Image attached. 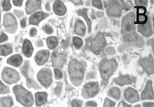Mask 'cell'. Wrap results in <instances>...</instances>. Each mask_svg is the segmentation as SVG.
<instances>
[{
  "label": "cell",
  "instance_id": "6da1fadb",
  "mask_svg": "<svg viewBox=\"0 0 154 107\" xmlns=\"http://www.w3.org/2000/svg\"><path fill=\"white\" fill-rule=\"evenodd\" d=\"M135 16L134 13L126 15L122 22V35L125 41L131 43L136 46L141 47L144 44L143 39L138 36L135 30Z\"/></svg>",
  "mask_w": 154,
  "mask_h": 107
},
{
  "label": "cell",
  "instance_id": "7a4b0ae2",
  "mask_svg": "<svg viewBox=\"0 0 154 107\" xmlns=\"http://www.w3.org/2000/svg\"><path fill=\"white\" fill-rule=\"evenodd\" d=\"M69 73L73 84L79 85L83 79L84 66L77 60H72L69 64Z\"/></svg>",
  "mask_w": 154,
  "mask_h": 107
},
{
  "label": "cell",
  "instance_id": "3957f363",
  "mask_svg": "<svg viewBox=\"0 0 154 107\" xmlns=\"http://www.w3.org/2000/svg\"><path fill=\"white\" fill-rule=\"evenodd\" d=\"M13 92L18 102L25 107H31L33 104V98L30 92L21 85H16L13 88Z\"/></svg>",
  "mask_w": 154,
  "mask_h": 107
},
{
  "label": "cell",
  "instance_id": "277c9868",
  "mask_svg": "<svg viewBox=\"0 0 154 107\" xmlns=\"http://www.w3.org/2000/svg\"><path fill=\"white\" fill-rule=\"evenodd\" d=\"M117 68V63L115 59H105L100 65V70L103 78V84H106L110 77Z\"/></svg>",
  "mask_w": 154,
  "mask_h": 107
},
{
  "label": "cell",
  "instance_id": "5b68a950",
  "mask_svg": "<svg viewBox=\"0 0 154 107\" xmlns=\"http://www.w3.org/2000/svg\"><path fill=\"white\" fill-rule=\"evenodd\" d=\"M107 9V14L109 16L113 17H119L121 15L122 11L127 8L128 6L125 4V1H109Z\"/></svg>",
  "mask_w": 154,
  "mask_h": 107
},
{
  "label": "cell",
  "instance_id": "8992f818",
  "mask_svg": "<svg viewBox=\"0 0 154 107\" xmlns=\"http://www.w3.org/2000/svg\"><path fill=\"white\" fill-rule=\"evenodd\" d=\"M2 77L3 80L8 84L15 83L20 79L19 75L17 72L9 68L4 69L2 73Z\"/></svg>",
  "mask_w": 154,
  "mask_h": 107
},
{
  "label": "cell",
  "instance_id": "52a82bcc",
  "mask_svg": "<svg viewBox=\"0 0 154 107\" xmlns=\"http://www.w3.org/2000/svg\"><path fill=\"white\" fill-rule=\"evenodd\" d=\"M38 81L45 87H49L52 82V72L49 69H43L38 75Z\"/></svg>",
  "mask_w": 154,
  "mask_h": 107
},
{
  "label": "cell",
  "instance_id": "ba28073f",
  "mask_svg": "<svg viewBox=\"0 0 154 107\" xmlns=\"http://www.w3.org/2000/svg\"><path fill=\"white\" fill-rule=\"evenodd\" d=\"M105 45L106 40L104 36L101 33H98L95 39L91 42V48L95 54H98L101 53Z\"/></svg>",
  "mask_w": 154,
  "mask_h": 107
},
{
  "label": "cell",
  "instance_id": "9c48e42d",
  "mask_svg": "<svg viewBox=\"0 0 154 107\" xmlns=\"http://www.w3.org/2000/svg\"><path fill=\"white\" fill-rule=\"evenodd\" d=\"M139 63L143 69L149 75L154 73V61L151 57L140 60Z\"/></svg>",
  "mask_w": 154,
  "mask_h": 107
},
{
  "label": "cell",
  "instance_id": "30bf717a",
  "mask_svg": "<svg viewBox=\"0 0 154 107\" xmlns=\"http://www.w3.org/2000/svg\"><path fill=\"white\" fill-rule=\"evenodd\" d=\"M142 99H154V91L152 89V82L151 81L147 82L146 85L145 89L142 93L141 95Z\"/></svg>",
  "mask_w": 154,
  "mask_h": 107
},
{
  "label": "cell",
  "instance_id": "8fae6325",
  "mask_svg": "<svg viewBox=\"0 0 154 107\" xmlns=\"http://www.w3.org/2000/svg\"><path fill=\"white\" fill-rule=\"evenodd\" d=\"M49 52L46 50H40L37 53L35 56V61L38 65H44L48 60L49 57Z\"/></svg>",
  "mask_w": 154,
  "mask_h": 107
},
{
  "label": "cell",
  "instance_id": "7c38bea8",
  "mask_svg": "<svg viewBox=\"0 0 154 107\" xmlns=\"http://www.w3.org/2000/svg\"><path fill=\"white\" fill-rule=\"evenodd\" d=\"M84 89L89 97H93L98 92V84L97 82H90L84 86Z\"/></svg>",
  "mask_w": 154,
  "mask_h": 107
},
{
  "label": "cell",
  "instance_id": "4fadbf2b",
  "mask_svg": "<svg viewBox=\"0 0 154 107\" xmlns=\"http://www.w3.org/2000/svg\"><path fill=\"white\" fill-rule=\"evenodd\" d=\"M125 98L130 102H135L139 101V95L135 89L129 88L125 91Z\"/></svg>",
  "mask_w": 154,
  "mask_h": 107
},
{
  "label": "cell",
  "instance_id": "5bb4252c",
  "mask_svg": "<svg viewBox=\"0 0 154 107\" xmlns=\"http://www.w3.org/2000/svg\"><path fill=\"white\" fill-rule=\"evenodd\" d=\"M65 56L63 54L54 52L52 56V62L54 66L61 67L65 62Z\"/></svg>",
  "mask_w": 154,
  "mask_h": 107
},
{
  "label": "cell",
  "instance_id": "9a60e30c",
  "mask_svg": "<svg viewBox=\"0 0 154 107\" xmlns=\"http://www.w3.org/2000/svg\"><path fill=\"white\" fill-rule=\"evenodd\" d=\"M138 30L142 35L146 37H149L153 35L151 24L149 21H147L145 24L140 25L138 27Z\"/></svg>",
  "mask_w": 154,
  "mask_h": 107
},
{
  "label": "cell",
  "instance_id": "2e32d148",
  "mask_svg": "<svg viewBox=\"0 0 154 107\" xmlns=\"http://www.w3.org/2000/svg\"><path fill=\"white\" fill-rule=\"evenodd\" d=\"M48 16V14H46L43 12H37L31 16L29 22L30 24L38 25V23L43 20V19L46 18Z\"/></svg>",
  "mask_w": 154,
  "mask_h": 107
},
{
  "label": "cell",
  "instance_id": "e0dca14e",
  "mask_svg": "<svg viewBox=\"0 0 154 107\" xmlns=\"http://www.w3.org/2000/svg\"><path fill=\"white\" fill-rule=\"evenodd\" d=\"M41 5L40 1H27L26 5V10L27 14H31L33 11L40 8Z\"/></svg>",
  "mask_w": 154,
  "mask_h": 107
},
{
  "label": "cell",
  "instance_id": "ac0fdd59",
  "mask_svg": "<svg viewBox=\"0 0 154 107\" xmlns=\"http://www.w3.org/2000/svg\"><path fill=\"white\" fill-rule=\"evenodd\" d=\"M54 11L58 16H63L66 12V8L60 1H56L54 4Z\"/></svg>",
  "mask_w": 154,
  "mask_h": 107
},
{
  "label": "cell",
  "instance_id": "d6986e66",
  "mask_svg": "<svg viewBox=\"0 0 154 107\" xmlns=\"http://www.w3.org/2000/svg\"><path fill=\"white\" fill-rule=\"evenodd\" d=\"M134 78L130 76H121L115 79L116 84L123 86L127 84H131L134 82Z\"/></svg>",
  "mask_w": 154,
  "mask_h": 107
},
{
  "label": "cell",
  "instance_id": "ffe728a7",
  "mask_svg": "<svg viewBox=\"0 0 154 107\" xmlns=\"http://www.w3.org/2000/svg\"><path fill=\"white\" fill-rule=\"evenodd\" d=\"M23 52L26 57H30L32 56L33 52V47L32 46L31 42L29 40H24L23 47Z\"/></svg>",
  "mask_w": 154,
  "mask_h": 107
},
{
  "label": "cell",
  "instance_id": "44dd1931",
  "mask_svg": "<svg viewBox=\"0 0 154 107\" xmlns=\"http://www.w3.org/2000/svg\"><path fill=\"white\" fill-rule=\"evenodd\" d=\"M29 64L27 62H25L24 65L21 69V72L24 76L26 77L27 79V86L28 87H31V86H34L36 85L35 82H33V81L29 78Z\"/></svg>",
  "mask_w": 154,
  "mask_h": 107
},
{
  "label": "cell",
  "instance_id": "7402d4cb",
  "mask_svg": "<svg viewBox=\"0 0 154 107\" xmlns=\"http://www.w3.org/2000/svg\"><path fill=\"white\" fill-rule=\"evenodd\" d=\"M23 59L21 56L19 54H15L10 57L7 60V63L13 66L19 67L20 65L22 63Z\"/></svg>",
  "mask_w": 154,
  "mask_h": 107
},
{
  "label": "cell",
  "instance_id": "603a6c76",
  "mask_svg": "<svg viewBox=\"0 0 154 107\" xmlns=\"http://www.w3.org/2000/svg\"><path fill=\"white\" fill-rule=\"evenodd\" d=\"M35 98L36 105L40 107L46 102L48 94L46 92H37L35 94Z\"/></svg>",
  "mask_w": 154,
  "mask_h": 107
},
{
  "label": "cell",
  "instance_id": "cb8c5ba5",
  "mask_svg": "<svg viewBox=\"0 0 154 107\" xmlns=\"http://www.w3.org/2000/svg\"><path fill=\"white\" fill-rule=\"evenodd\" d=\"M4 26L7 27H11L15 25H16V18L11 14H6L4 16Z\"/></svg>",
  "mask_w": 154,
  "mask_h": 107
},
{
  "label": "cell",
  "instance_id": "d4e9b609",
  "mask_svg": "<svg viewBox=\"0 0 154 107\" xmlns=\"http://www.w3.org/2000/svg\"><path fill=\"white\" fill-rule=\"evenodd\" d=\"M86 29L84 23L81 20H78L75 23V33L80 36L84 35L85 33Z\"/></svg>",
  "mask_w": 154,
  "mask_h": 107
},
{
  "label": "cell",
  "instance_id": "484cf974",
  "mask_svg": "<svg viewBox=\"0 0 154 107\" xmlns=\"http://www.w3.org/2000/svg\"><path fill=\"white\" fill-rule=\"evenodd\" d=\"M13 52V48L11 44H7L0 46V55L7 56L11 54Z\"/></svg>",
  "mask_w": 154,
  "mask_h": 107
},
{
  "label": "cell",
  "instance_id": "4316f807",
  "mask_svg": "<svg viewBox=\"0 0 154 107\" xmlns=\"http://www.w3.org/2000/svg\"><path fill=\"white\" fill-rule=\"evenodd\" d=\"M77 13L80 15L81 16L83 17L85 20H86L88 26V31L89 32H91V20H90V18L88 17L87 16V9H82V10H79L78 11H77Z\"/></svg>",
  "mask_w": 154,
  "mask_h": 107
},
{
  "label": "cell",
  "instance_id": "83f0119b",
  "mask_svg": "<svg viewBox=\"0 0 154 107\" xmlns=\"http://www.w3.org/2000/svg\"><path fill=\"white\" fill-rule=\"evenodd\" d=\"M46 42H47L48 46L50 49H55L58 46V40L55 37H48L47 38Z\"/></svg>",
  "mask_w": 154,
  "mask_h": 107
},
{
  "label": "cell",
  "instance_id": "f1b7e54d",
  "mask_svg": "<svg viewBox=\"0 0 154 107\" xmlns=\"http://www.w3.org/2000/svg\"><path fill=\"white\" fill-rule=\"evenodd\" d=\"M109 95L116 99H119L120 98V90L117 88H112L109 91Z\"/></svg>",
  "mask_w": 154,
  "mask_h": 107
},
{
  "label": "cell",
  "instance_id": "f546056e",
  "mask_svg": "<svg viewBox=\"0 0 154 107\" xmlns=\"http://www.w3.org/2000/svg\"><path fill=\"white\" fill-rule=\"evenodd\" d=\"M2 107H11L13 105V99L10 96L3 98L1 99Z\"/></svg>",
  "mask_w": 154,
  "mask_h": 107
},
{
  "label": "cell",
  "instance_id": "4dcf8cb0",
  "mask_svg": "<svg viewBox=\"0 0 154 107\" xmlns=\"http://www.w3.org/2000/svg\"><path fill=\"white\" fill-rule=\"evenodd\" d=\"M147 21H148V17L146 14H137V20L135 24L143 25L146 24Z\"/></svg>",
  "mask_w": 154,
  "mask_h": 107
},
{
  "label": "cell",
  "instance_id": "1f68e13d",
  "mask_svg": "<svg viewBox=\"0 0 154 107\" xmlns=\"http://www.w3.org/2000/svg\"><path fill=\"white\" fill-rule=\"evenodd\" d=\"M73 43L75 47L77 48V49H80L83 45V41L82 39L78 37H74L73 38Z\"/></svg>",
  "mask_w": 154,
  "mask_h": 107
},
{
  "label": "cell",
  "instance_id": "d6a6232c",
  "mask_svg": "<svg viewBox=\"0 0 154 107\" xmlns=\"http://www.w3.org/2000/svg\"><path fill=\"white\" fill-rule=\"evenodd\" d=\"M3 9L4 11H9L11 8L10 1H3Z\"/></svg>",
  "mask_w": 154,
  "mask_h": 107
},
{
  "label": "cell",
  "instance_id": "836d02e7",
  "mask_svg": "<svg viewBox=\"0 0 154 107\" xmlns=\"http://www.w3.org/2000/svg\"><path fill=\"white\" fill-rule=\"evenodd\" d=\"M115 102L109 99H106L104 104V107H115Z\"/></svg>",
  "mask_w": 154,
  "mask_h": 107
},
{
  "label": "cell",
  "instance_id": "e575fe53",
  "mask_svg": "<svg viewBox=\"0 0 154 107\" xmlns=\"http://www.w3.org/2000/svg\"><path fill=\"white\" fill-rule=\"evenodd\" d=\"M9 90L8 88L5 86L0 81V93H8Z\"/></svg>",
  "mask_w": 154,
  "mask_h": 107
},
{
  "label": "cell",
  "instance_id": "d590c367",
  "mask_svg": "<svg viewBox=\"0 0 154 107\" xmlns=\"http://www.w3.org/2000/svg\"><path fill=\"white\" fill-rule=\"evenodd\" d=\"M82 104V101L77 100V99H74L71 102L72 107H81Z\"/></svg>",
  "mask_w": 154,
  "mask_h": 107
},
{
  "label": "cell",
  "instance_id": "8d00e7d4",
  "mask_svg": "<svg viewBox=\"0 0 154 107\" xmlns=\"http://www.w3.org/2000/svg\"><path fill=\"white\" fill-rule=\"evenodd\" d=\"M146 12V10L144 7H138L137 8V14H145Z\"/></svg>",
  "mask_w": 154,
  "mask_h": 107
},
{
  "label": "cell",
  "instance_id": "74e56055",
  "mask_svg": "<svg viewBox=\"0 0 154 107\" xmlns=\"http://www.w3.org/2000/svg\"><path fill=\"white\" fill-rule=\"evenodd\" d=\"M43 30L48 34L49 35H51L53 33V29L49 26L48 25H45L43 27Z\"/></svg>",
  "mask_w": 154,
  "mask_h": 107
},
{
  "label": "cell",
  "instance_id": "f35d334b",
  "mask_svg": "<svg viewBox=\"0 0 154 107\" xmlns=\"http://www.w3.org/2000/svg\"><path fill=\"white\" fill-rule=\"evenodd\" d=\"M136 5H138L139 7H144L148 5V1H135Z\"/></svg>",
  "mask_w": 154,
  "mask_h": 107
},
{
  "label": "cell",
  "instance_id": "ab89813d",
  "mask_svg": "<svg viewBox=\"0 0 154 107\" xmlns=\"http://www.w3.org/2000/svg\"><path fill=\"white\" fill-rule=\"evenodd\" d=\"M93 5L97 8L103 9V5L101 1H93Z\"/></svg>",
  "mask_w": 154,
  "mask_h": 107
},
{
  "label": "cell",
  "instance_id": "60d3db41",
  "mask_svg": "<svg viewBox=\"0 0 154 107\" xmlns=\"http://www.w3.org/2000/svg\"><path fill=\"white\" fill-rule=\"evenodd\" d=\"M54 72H55V78H56L57 79H61L62 78V73L59 69H55Z\"/></svg>",
  "mask_w": 154,
  "mask_h": 107
},
{
  "label": "cell",
  "instance_id": "b9f144b4",
  "mask_svg": "<svg viewBox=\"0 0 154 107\" xmlns=\"http://www.w3.org/2000/svg\"><path fill=\"white\" fill-rule=\"evenodd\" d=\"M97 104L96 102L94 101H89L86 103L85 107H97Z\"/></svg>",
  "mask_w": 154,
  "mask_h": 107
},
{
  "label": "cell",
  "instance_id": "7bdbcfd3",
  "mask_svg": "<svg viewBox=\"0 0 154 107\" xmlns=\"http://www.w3.org/2000/svg\"><path fill=\"white\" fill-rule=\"evenodd\" d=\"M8 39V37L7 36L4 34V33H2L1 34V35L0 36V43H2L6 40H7Z\"/></svg>",
  "mask_w": 154,
  "mask_h": 107
},
{
  "label": "cell",
  "instance_id": "ee69618b",
  "mask_svg": "<svg viewBox=\"0 0 154 107\" xmlns=\"http://www.w3.org/2000/svg\"><path fill=\"white\" fill-rule=\"evenodd\" d=\"M106 53L109 54H115V50L114 48L110 47L106 49Z\"/></svg>",
  "mask_w": 154,
  "mask_h": 107
},
{
  "label": "cell",
  "instance_id": "f6af8a7d",
  "mask_svg": "<svg viewBox=\"0 0 154 107\" xmlns=\"http://www.w3.org/2000/svg\"><path fill=\"white\" fill-rule=\"evenodd\" d=\"M13 4L14 5L16 6H18V7H20L23 4V1H17V0H14L13 1Z\"/></svg>",
  "mask_w": 154,
  "mask_h": 107
},
{
  "label": "cell",
  "instance_id": "bcb514c9",
  "mask_svg": "<svg viewBox=\"0 0 154 107\" xmlns=\"http://www.w3.org/2000/svg\"><path fill=\"white\" fill-rule=\"evenodd\" d=\"M118 107H131V105L127 104L126 103H125L124 101H122L120 102V104H119Z\"/></svg>",
  "mask_w": 154,
  "mask_h": 107
},
{
  "label": "cell",
  "instance_id": "7dc6e473",
  "mask_svg": "<svg viewBox=\"0 0 154 107\" xmlns=\"http://www.w3.org/2000/svg\"><path fill=\"white\" fill-rule=\"evenodd\" d=\"M37 33V30L35 28H32L30 32V35L31 36H35Z\"/></svg>",
  "mask_w": 154,
  "mask_h": 107
},
{
  "label": "cell",
  "instance_id": "c3c4849f",
  "mask_svg": "<svg viewBox=\"0 0 154 107\" xmlns=\"http://www.w3.org/2000/svg\"><path fill=\"white\" fill-rule=\"evenodd\" d=\"M21 23V27L24 28V27H26V18H23V19L21 21V23Z\"/></svg>",
  "mask_w": 154,
  "mask_h": 107
},
{
  "label": "cell",
  "instance_id": "681fc988",
  "mask_svg": "<svg viewBox=\"0 0 154 107\" xmlns=\"http://www.w3.org/2000/svg\"><path fill=\"white\" fill-rule=\"evenodd\" d=\"M143 107H154L153 102H146L143 104Z\"/></svg>",
  "mask_w": 154,
  "mask_h": 107
},
{
  "label": "cell",
  "instance_id": "f907efd6",
  "mask_svg": "<svg viewBox=\"0 0 154 107\" xmlns=\"http://www.w3.org/2000/svg\"><path fill=\"white\" fill-rule=\"evenodd\" d=\"M104 15V13L103 12H97L96 16L97 17H101Z\"/></svg>",
  "mask_w": 154,
  "mask_h": 107
},
{
  "label": "cell",
  "instance_id": "816d5d0a",
  "mask_svg": "<svg viewBox=\"0 0 154 107\" xmlns=\"http://www.w3.org/2000/svg\"><path fill=\"white\" fill-rule=\"evenodd\" d=\"M46 10L50 11V7H49V2L46 4Z\"/></svg>",
  "mask_w": 154,
  "mask_h": 107
},
{
  "label": "cell",
  "instance_id": "f5cc1de1",
  "mask_svg": "<svg viewBox=\"0 0 154 107\" xmlns=\"http://www.w3.org/2000/svg\"><path fill=\"white\" fill-rule=\"evenodd\" d=\"M135 107H140V106L139 105H136Z\"/></svg>",
  "mask_w": 154,
  "mask_h": 107
},
{
  "label": "cell",
  "instance_id": "db71d44e",
  "mask_svg": "<svg viewBox=\"0 0 154 107\" xmlns=\"http://www.w3.org/2000/svg\"><path fill=\"white\" fill-rule=\"evenodd\" d=\"M1 58H0V61H1Z\"/></svg>",
  "mask_w": 154,
  "mask_h": 107
},
{
  "label": "cell",
  "instance_id": "11a10c76",
  "mask_svg": "<svg viewBox=\"0 0 154 107\" xmlns=\"http://www.w3.org/2000/svg\"><path fill=\"white\" fill-rule=\"evenodd\" d=\"M0 20H1V17H0Z\"/></svg>",
  "mask_w": 154,
  "mask_h": 107
}]
</instances>
